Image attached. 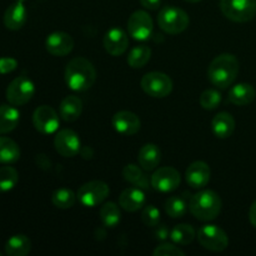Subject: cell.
I'll use <instances>...</instances> for the list:
<instances>
[{
	"mask_svg": "<svg viewBox=\"0 0 256 256\" xmlns=\"http://www.w3.org/2000/svg\"><path fill=\"white\" fill-rule=\"evenodd\" d=\"M240 64L236 56L232 54H220L212 59L208 68V79L214 86L219 89H226L239 74Z\"/></svg>",
	"mask_w": 256,
	"mask_h": 256,
	"instance_id": "7a4b0ae2",
	"label": "cell"
},
{
	"mask_svg": "<svg viewBox=\"0 0 256 256\" xmlns=\"http://www.w3.org/2000/svg\"><path fill=\"white\" fill-rule=\"evenodd\" d=\"M55 150L64 158H74L82 150L80 138L74 130L62 129L54 138Z\"/></svg>",
	"mask_w": 256,
	"mask_h": 256,
	"instance_id": "4fadbf2b",
	"label": "cell"
},
{
	"mask_svg": "<svg viewBox=\"0 0 256 256\" xmlns=\"http://www.w3.org/2000/svg\"><path fill=\"white\" fill-rule=\"evenodd\" d=\"M65 82L72 92H82L89 90L96 80V70L92 62L82 56L68 62L64 72Z\"/></svg>",
	"mask_w": 256,
	"mask_h": 256,
	"instance_id": "6da1fadb",
	"label": "cell"
},
{
	"mask_svg": "<svg viewBox=\"0 0 256 256\" xmlns=\"http://www.w3.org/2000/svg\"><path fill=\"white\" fill-rule=\"evenodd\" d=\"M185 2H192V4H195V2H202V0H185Z\"/></svg>",
	"mask_w": 256,
	"mask_h": 256,
	"instance_id": "b9f144b4",
	"label": "cell"
},
{
	"mask_svg": "<svg viewBox=\"0 0 256 256\" xmlns=\"http://www.w3.org/2000/svg\"><path fill=\"white\" fill-rule=\"evenodd\" d=\"M24 2L25 0H15L5 10L2 22H4L6 29L16 32L25 25V22H26V8H25Z\"/></svg>",
	"mask_w": 256,
	"mask_h": 256,
	"instance_id": "ac0fdd59",
	"label": "cell"
},
{
	"mask_svg": "<svg viewBox=\"0 0 256 256\" xmlns=\"http://www.w3.org/2000/svg\"><path fill=\"white\" fill-rule=\"evenodd\" d=\"M142 89L152 98H166L172 92V80L169 75L160 72H152L142 78Z\"/></svg>",
	"mask_w": 256,
	"mask_h": 256,
	"instance_id": "ba28073f",
	"label": "cell"
},
{
	"mask_svg": "<svg viewBox=\"0 0 256 256\" xmlns=\"http://www.w3.org/2000/svg\"><path fill=\"white\" fill-rule=\"evenodd\" d=\"M82 112V102L79 96L68 95L62 99L59 106V115L64 122H76Z\"/></svg>",
	"mask_w": 256,
	"mask_h": 256,
	"instance_id": "7402d4cb",
	"label": "cell"
},
{
	"mask_svg": "<svg viewBox=\"0 0 256 256\" xmlns=\"http://www.w3.org/2000/svg\"><path fill=\"white\" fill-rule=\"evenodd\" d=\"M36 164H38V166L42 170H48V169H50V166H52V162H50V160L48 159L44 154L38 155Z\"/></svg>",
	"mask_w": 256,
	"mask_h": 256,
	"instance_id": "f35d334b",
	"label": "cell"
},
{
	"mask_svg": "<svg viewBox=\"0 0 256 256\" xmlns=\"http://www.w3.org/2000/svg\"><path fill=\"white\" fill-rule=\"evenodd\" d=\"M32 124L35 129L42 134H54L59 129V115L49 105H42L38 106L32 114Z\"/></svg>",
	"mask_w": 256,
	"mask_h": 256,
	"instance_id": "8fae6325",
	"label": "cell"
},
{
	"mask_svg": "<svg viewBox=\"0 0 256 256\" xmlns=\"http://www.w3.org/2000/svg\"><path fill=\"white\" fill-rule=\"evenodd\" d=\"M225 18L234 22H248L256 15V0H220Z\"/></svg>",
	"mask_w": 256,
	"mask_h": 256,
	"instance_id": "5b68a950",
	"label": "cell"
},
{
	"mask_svg": "<svg viewBox=\"0 0 256 256\" xmlns=\"http://www.w3.org/2000/svg\"><path fill=\"white\" fill-rule=\"evenodd\" d=\"M35 94V85L29 78L18 76L8 85L6 99L14 106H22L29 102Z\"/></svg>",
	"mask_w": 256,
	"mask_h": 256,
	"instance_id": "9c48e42d",
	"label": "cell"
},
{
	"mask_svg": "<svg viewBox=\"0 0 256 256\" xmlns=\"http://www.w3.org/2000/svg\"><path fill=\"white\" fill-rule=\"evenodd\" d=\"M210 175H212V172H210L209 165L199 160L189 165L185 172V180L192 189H202L209 184Z\"/></svg>",
	"mask_w": 256,
	"mask_h": 256,
	"instance_id": "e0dca14e",
	"label": "cell"
},
{
	"mask_svg": "<svg viewBox=\"0 0 256 256\" xmlns=\"http://www.w3.org/2000/svg\"><path fill=\"white\" fill-rule=\"evenodd\" d=\"M142 222L146 226L155 228L160 222V210L155 205H146L142 209Z\"/></svg>",
	"mask_w": 256,
	"mask_h": 256,
	"instance_id": "e575fe53",
	"label": "cell"
},
{
	"mask_svg": "<svg viewBox=\"0 0 256 256\" xmlns=\"http://www.w3.org/2000/svg\"><path fill=\"white\" fill-rule=\"evenodd\" d=\"M196 238L195 229L189 224H179L170 232V239L178 245H189Z\"/></svg>",
	"mask_w": 256,
	"mask_h": 256,
	"instance_id": "f1b7e54d",
	"label": "cell"
},
{
	"mask_svg": "<svg viewBox=\"0 0 256 256\" xmlns=\"http://www.w3.org/2000/svg\"><path fill=\"white\" fill-rule=\"evenodd\" d=\"M78 196L72 190L66 189V188H60L56 189L52 195V204L56 208L62 210L70 209L74 206L75 202H76Z\"/></svg>",
	"mask_w": 256,
	"mask_h": 256,
	"instance_id": "4dcf8cb0",
	"label": "cell"
},
{
	"mask_svg": "<svg viewBox=\"0 0 256 256\" xmlns=\"http://www.w3.org/2000/svg\"><path fill=\"white\" fill-rule=\"evenodd\" d=\"M222 199L214 190H202L189 200V210L200 222H212L222 212Z\"/></svg>",
	"mask_w": 256,
	"mask_h": 256,
	"instance_id": "3957f363",
	"label": "cell"
},
{
	"mask_svg": "<svg viewBox=\"0 0 256 256\" xmlns=\"http://www.w3.org/2000/svg\"><path fill=\"white\" fill-rule=\"evenodd\" d=\"M256 98V90L252 85L248 82H240L234 85L229 90L228 94V102L238 106H244V105L252 104Z\"/></svg>",
	"mask_w": 256,
	"mask_h": 256,
	"instance_id": "ffe728a7",
	"label": "cell"
},
{
	"mask_svg": "<svg viewBox=\"0 0 256 256\" xmlns=\"http://www.w3.org/2000/svg\"><path fill=\"white\" fill-rule=\"evenodd\" d=\"M156 229H155V238L160 242H165L168 238H170V230L168 229L166 225H156Z\"/></svg>",
	"mask_w": 256,
	"mask_h": 256,
	"instance_id": "74e56055",
	"label": "cell"
},
{
	"mask_svg": "<svg viewBox=\"0 0 256 256\" xmlns=\"http://www.w3.org/2000/svg\"><path fill=\"white\" fill-rule=\"evenodd\" d=\"M189 15L186 12L176 6H164L158 15L159 28L170 35L182 34L189 26Z\"/></svg>",
	"mask_w": 256,
	"mask_h": 256,
	"instance_id": "277c9868",
	"label": "cell"
},
{
	"mask_svg": "<svg viewBox=\"0 0 256 256\" xmlns=\"http://www.w3.org/2000/svg\"><path fill=\"white\" fill-rule=\"evenodd\" d=\"M20 122V112L14 105H0V135L12 132Z\"/></svg>",
	"mask_w": 256,
	"mask_h": 256,
	"instance_id": "cb8c5ba5",
	"label": "cell"
},
{
	"mask_svg": "<svg viewBox=\"0 0 256 256\" xmlns=\"http://www.w3.org/2000/svg\"><path fill=\"white\" fill-rule=\"evenodd\" d=\"M19 182V174L12 166L0 168V192H8L14 189Z\"/></svg>",
	"mask_w": 256,
	"mask_h": 256,
	"instance_id": "1f68e13d",
	"label": "cell"
},
{
	"mask_svg": "<svg viewBox=\"0 0 256 256\" xmlns=\"http://www.w3.org/2000/svg\"><path fill=\"white\" fill-rule=\"evenodd\" d=\"M112 124L114 126L115 132L125 136H132L135 135L140 130L142 122L136 114L128 110L115 112L112 119Z\"/></svg>",
	"mask_w": 256,
	"mask_h": 256,
	"instance_id": "2e32d148",
	"label": "cell"
},
{
	"mask_svg": "<svg viewBox=\"0 0 256 256\" xmlns=\"http://www.w3.org/2000/svg\"><path fill=\"white\" fill-rule=\"evenodd\" d=\"M140 4L149 10H158L159 9L162 0H140Z\"/></svg>",
	"mask_w": 256,
	"mask_h": 256,
	"instance_id": "ab89813d",
	"label": "cell"
},
{
	"mask_svg": "<svg viewBox=\"0 0 256 256\" xmlns=\"http://www.w3.org/2000/svg\"><path fill=\"white\" fill-rule=\"evenodd\" d=\"M110 189L106 182L102 180H92V182H85L78 190V200L85 208H94L102 204L109 196Z\"/></svg>",
	"mask_w": 256,
	"mask_h": 256,
	"instance_id": "52a82bcc",
	"label": "cell"
},
{
	"mask_svg": "<svg viewBox=\"0 0 256 256\" xmlns=\"http://www.w3.org/2000/svg\"><path fill=\"white\" fill-rule=\"evenodd\" d=\"M32 250V242L24 234L12 235L5 242V254L9 256H26Z\"/></svg>",
	"mask_w": 256,
	"mask_h": 256,
	"instance_id": "484cf974",
	"label": "cell"
},
{
	"mask_svg": "<svg viewBox=\"0 0 256 256\" xmlns=\"http://www.w3.org/2000/svg\"><path fill=\"white\" fill-rule=\"evenodd\" d=\"M154 29L152 19L144 10H136L132 12L128 20V32L130 36L139 42H145L150 39Z\"/></svg>",
	"mask_w": 256,
	"mask_h": 256,
	"instance_id": "30bf717a",
	"label": "cell"
},
{
	"mask_svg": "<svg viewBox=\"0 0 256 256\" xmlns=\"http://www.w3.org/2000/svg\"><path fill=\"white\" fill-rule=\"evenodd\" d=\"M196 238L204 249L214 252H222L229 246L226 232L218 225H202L196 232Z\"/></svg>",
	"mask_w": 256,
	"mask_h": 256,
	"instance_id": "8992f818",
	"label": "cell"
},
{
	"mask_svg": "<svg viewBox=\"0 0 256 256\" xmlns=\"http://www.w3.org/2000/svg\"><path fill=\"white\" fill-rule=\"evenodd\" d=\"M38 2H46V0H38Z\"/></svg>",
	"mask_w": 256,
	"mask_h": 256,
	"instance_id": "7bdbcfd3",
	"label": "cell"
},
{
	"mask_svg": "<svg viewBox=\"0 0 256 256\" xmlns=\"http://www.w3.org/2000/svg\"><path fill=\"white\" fill-rule=\"evenodd\" d=\"M144 172L145 170L142 166H138L135 164H128L122 169V176L134 186L140 188L142 190H148L152 188V180H149V178Z\"/></svg>",
	"mask_w": 256,
	"mask_h": 256,
	"instance_id": "d4e9b609",
	"label": "cell"
},
{
	"mask_svg": "<svg viewBox=\"0 0 256 256\" xmlns=\"http://www.w3.org/2000/svg\"><path fill=\"white\" fill-rule=\"evenodd\" d=\"M249 220L252 222V225L254 228H256V200L252 204L249 210Z\"/></svg>",
	"mask_w": 256,
	"mask_h": 256,
	"instance_id": "60d3db41",
	"label": "cell"
},
{
	"mask_svg": "<svg viewBox=\"0 0 256 256\" xmlns=\"http://www.w3.org/2000/svg\"><path fill=\"white\" fill-rule=\"evenodd\" d=\"M45 49L52 56H65L74 49V39L68 32H54L48 35Z\"/></svg>",
	"mask_w": 256,
	"mask_h": 256,
	"instance_id": "5bb4252c",
	"label": "cell"
},
{
	"mask_svg": "<svg viewBox=\"0 0 256 256\" xmlns=\"http://www.w3.org/2000/svg\"><path fill=\"white\" fill-rule=\"evenodd\" d=\"M162 160V152L155 144H145L140 148L138 154L139 165L145 172H152L156 169Z\"/></svg>",
	"mask_w": 256,
	"mask_h": 256,
	"instance_id": "44dd1931",
	"label": "cell"
},
{
	"mask_svg": "<svg viewBox=\"0 0 256 256\" xmlns=\"http://www.w3.org/2000/svg\"><path fill=\"white\" fill-rule=\"evenodd\" d=\"M18 66V62L14 58H0V74H9Z\"/></svg>",
	"mask_w": 256,
	"mask_h": 256,
	"instance_id": "8d00e7d4",
	"label": "cell"
},
{
	"mask_svg": "<svg viewBox=\"0 0 256 256\" xmlns=\"http://www.w3.org/2000/svg\"><path fill=\"white\" fill-rule=\"evenodd\" d=\"M165 212L170 218H182L188 212V204L182 196H172L165 202Z\"/></svg>",
	"mask_w": 256,
	"mask_h": 256,
	"instance_id": "d6a6232c",
	"label": "cell"
},
{
	"mask_svg": "<svg viewBox=\"0 0 256 256\" xmlns=\"http://www.w3.org/2000/svg\"><path fill=\"white\" fill-rule=\"evenodd\" d=\"M150 58H152V49L148 45H138L130 50L126 60L129 66L134 68V69H140L146 65Z\"/></svg>",
	"mask_w": 256,
	"mask_h": 256,
	"instance_id": "f546056e",
	"label": "cell"
},
{
	"mask_svg": "<svg viewBox=\"0 0 256 256\" xmlns=\"http://www.w3.org/2000/svg\"><path fill=\"white\" fill-rule=\"evenodd\" d=\"M212 129L216 138H219V139H228V138L232 136L235 130V119L229 112H219L212 119Z\"/></svg>",
	"mask_w": 256,
	"mask_h": 256,
	"instance_id": "603a6c76",
	"label": "cell"
},
{
	"mask_svg": "<svg viewBox=\"0 0 256 256\" xmlns=\"http://www.w3.org/2000/svg\"><path fill=\"white\" fill-rule=\"evenodd\" d=\"M105 50L112 56H120L129 46V38L122 28H112L108 30L102 40Z\"/></svg>",
	"mask_w": 256,
	"mask_h": 256,
	"instance_id": "9a60e30c",
	"label": "cell"
},
{
	"mask_svg": "<svg viewBox=\"0 0 256 256\" xmlns=\"http://www.w3.org/2000/svg\"><path fill=\"white\" fill-rule=\"evenodd\" d=\"M150 180H152V188L156 192H172L179 188L182 176L175 168L162 166L155 170Z\"/></svg>",
	"mask_w": 256,
	"mask_h": 256,
	"instance_id": "7c38bea8",
	"label": "cell"
},
{
	"mask_svg": "<svg viewBox=\"0 0 256 256\" xmlns=\"http://www.w3.org/2000/svg\"><path fill=\"white\" fill-rule=\"evenodd\" d=\"M100 220L102 225L106 228H115L122 220V212H120L119 205L112 202H108L100 208L99 212Z\"/></svg>",
	"mask_w": 256,
	"mask_h": 256,
	"instance_id": "83f0119b",
	"label": "cell"
},
{
	"mask_svg": "<svg viewBox=\"0 0 256 256\" xmlns=\"http://www.w3.org/2000/svg\"><path fill=\"white\" fill-rule=\"evenodd\" d=\"M152 254L154 256H185V252H182L176 245L164 242V244L156 246Z\"/></svg>",
	"mask_w": 256,
	"mask_h": 256,
	"instance_id": "d590c367",
	"label": "cell"
},
{
	"mask_svg": "<svg viewBox=\"0 0 256 256\" xmlns=\"http://www.w3.org/2000/svg\"><path fill=\"white\" fill-rule=\"evenodd\" d=\"M146 198H145L144 190L136 186H130L122 190L119 196V205L128 212H135L142 209L145 205Z\"/></svg>",
	"mask_w": 256,
	"mask_h": 256,
	"instance_id": "d6986e66",
	"label": "cell"
},
{
	"mask_svg": "<svg viewBox=\"0 0 256 256\" xmlns=\"http://www.w3.org/2000/svg\"><path fill=\"white\" fill-rule=\"evenodd\" d=\"M199 102L202 109L214 110L222 102V94L215 89H206L202 92L199 98Z\"/></svg>",
	"mask_w": 256,
	"mask_h": 256,
	"instance_id": "836d02e7",
	"label": "cell"
},
{
	"mask_svg": "<svg viewBox=\"0 0 256 256\" xmlns=\"http://www.w3.org/2000/svg\"><path fill=\"white\" fill-rule=\"evenodd\" d=\"M20 159V148L12 139L0 136V164L10 165Z\"/></svg>",
	"mask_w": 256,
	"mask_h": 256,
	"instance_id": "4316f807",
	"label": "cell"
}]
</instances>
